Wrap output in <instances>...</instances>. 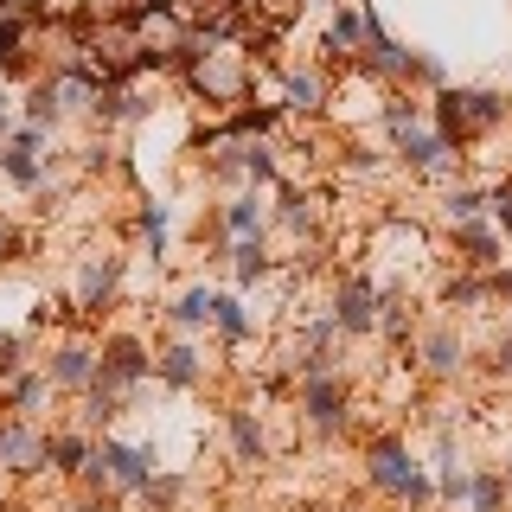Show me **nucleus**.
<instances>
[{
  "label": "nucleus",
  "mask_w": 512,
  "mask_h": 512,
  "mask_svg": "<svg viewBox=\"0 0 512 512\" xmlns=\"http://www.w3.org/2000/svg\"><path fill=\"white\" fill-rule=\"evenodd\" d=\"M442 301H448V308H461V314H480V308L493 301V282H487V276H474V269H461V276H448Z\"/></svg>",
  "instance_id": "28"
},
{
  "label": "nucleus",
  "mask_w": 512,
  "mask_h": 512,
  "mask_svg": "<svg viewBox=\"0 0 512 512\" xmlns=\"http://www.w3.org/2000/svg\"><path fill=\"white\" fill-rule=\"evenodd\" d=\"M141 500H148L154 512H173V506L186 500V474H154L148 487H141Z\"/></svg>",
  "instance_id": "33"
},
{
  "label": "nucleus",
  "mask_w": 512,
  "mask_h": 512,
  "mask_svg": "<svg viewBox=\"0 0 512 512\" xmlns=\"http://www.w3.org/2000/svg\"><path fill=\"white\" fill-rule=\"evenodd\" d=\"M154 372L167 378L173 391H199V384H205V352L192 340H173L167 352H154Z\"/></svg>",
  "instance_id": "15"
},
{
  "label": "nucleus",
  "mask_w": 512,
  "mask_h": 512,
  "mask_svg": "<svg viewBox=\"0 0 512 512\" xmlns=\"http://www.w3.org/2000/svg\"><path fill=\"white\" fill-rule=\"evenodd\" d=\"M218 231L224 237H231V244H237V237H263L269 231V205H263V192H237V199H224L218 205Z\"/></svg>",
  "instance_id": "13"
},
{
  "label": "nucleus",
  "mask_w": 512,
  "mask_h": 512,
  "mask_svg": "<svg viewBox=\"0 0 512 512\" xmlns=\"http://www.w3.org/2000/svg\"><path fill=\"white\" fill-rule=\"evenodd\" d=\"M212 327H218L224 346H244L250 333H256V314L244 308V295H218V301H212Z\"/></svg>",
  "instance_id": "22"
},
{
  "label": "nucleus",
  "mask_w": 512,
  "mask_h": 512,
  "mask_svg": "<svg viewBox=\"0 0 512 512\" xmlns=\"http://www.w3.org/2000/svg\"><path fill=\"white\" fill-rule=\"evenodd\" d=\"M90 448H96L90 429H64V436H45V468L64 474V480H77V474H84V461H90Z\"/></svg>",
  "instance_id": "16"
},
{
  "label": "nucleus",
  "mask_w": 512,
  "mask_h": 512,
  "mask_svg": "<svg viewBox=\"0 0 512 512\" xmlns=\"http://www.w3.org/2000/svg\"><path fill=\"white\" fill-rule=\"evenodd\" d=\"M455 512H506V480L500 468H468V487H461Z\"/></svg>",
  "instance_id": "20"
},
{
  "label": "nucleus",
  "mask_w": 512,
  "mask_h": 512,
  "mask_svg": "<svg viewBox=\"0 0 512 512\" xmlns=\"http://www.w3.org/2000/svg\"><path fill=\"white\" fill-rule=\"evenodd\" d=\"M500 480H506V487H512V455H506V461H500Z\"/></svg>",
  "instance_id": "45"
},
{
  "label": "nucleus",
  "mask_w": 512,
  "mask_h": 512,
  "mask_svg": "<svg viewBox=\"0 0 512 512\" xmlns=\"http://www.w3.org/2000/svg\"><path fill=\"white\" fill-rule=\"evenodd\" d=\"M378 167H384V160H372V154H352V160H346V173H352V180H372Z\"/></svg>",
  "instance_id": "40"
},
{
  "label": "nucleus",
  "mask_w": 512,
  "mask_h": 512,
  "mask_svg": "<svg viewBox=\"0 0 512 512\" xmlns=\"http://www.w3.org/2000/svg\"><path fill=\"white\" fill-rule=\"evenodd\" d=\"M500 372L512 378V340H500Z\"/></svg>",
  "instance_id": "43"
},
{
  "label": "nucleus",
  "mask_w": 512,
  "mask_h": 512,
  "mask_svg": "<svg viewBox=\"0 0 512 512\" xmlns=\"http://www.w3.org/2000/svg\"><path fill=\"white\" fill-rule=\"evenodd\" d=\"M45 378H52V391H90V384H96V346H90V340H64V346H52V359H45Z\"/></svg>",
  "instance_id": "8"
},
{
  "label": "nucleus",
  "mask_w": 512,
  "mask_h": 512,
  "mask_svg": "<svg viewBox=\"0 0 512 512\" xmlns=\"http://www.w3.org/2000/svg\"><path fill=\"white\" fill-rule=\"evenodd\" d=\"M397 500H404L410 512H429V506H436V480H429V468H416V474L404 480V493H397Z\"/></svg>",
  "instance_id": "36"
},
{
  "label": "nucleus",
  "mask_w": 512,
  "mask_h": 512,
  "mask_svg": "<svg viewBox=\"0 0 512 512\" xmlns=\"http://www.w3.org/2000/svg\"><path fill=\"white\" fill-rule=\"evenodd\" d=\"M84 480H90L96 493H141L154 480V448L103 436V442L90 448V461H84Z\"/></svg>",
  "instance_id": "3"
},
{
  "label": "nucleus",
  "mask_w": 512,
  "mask_h": 512,
  "mask_svg": "<svg viewBox=\"0 0 512 512\" xmlns=\"http://www.w3.org/2000/svg\"><path fill=\"white\" fill-rule=\"evenodd\" d=\"M116 282H122V256H90L84 263V282H77V308L84 314H103L116 301Z\"/></svg>",
  "instance_id": "14"
},
{
  "label": "nucleus",
  "mask_w": 512,
  "mask_h": 512,
  "mask_svg": "<svg viewBox=\"0 0 512 512\" xmlns=\"http://www.w3.org/2000/svg\"><path fill=\"white\" fill-rule=\"evenodd\" d=\"M0 173H7L13 186H26V192H39L45 180H52V167L39 160V148H26V141H0Z\"/></svg>",
  "instance_id": "18"
},
{
  "label": "nucleus",
  "mask_w": 512,
  "mask_h": 512,
  "mask_svg": "<svg viewBox=\"0 0 512 512\" xmlns=\"http://www.w3.org/2000/svg\"><path fill=\"white\" fill-rule=\"evenodd\" d=\"M77 397H84V410H77V416H84V429H103V423H116V416L128 410V397L116 391V384H103V378H96L90 391H77Z\"/></svg>",
  "instance_id": "26"
},
{
  "label": "nucleus",
  "mask_w": 512,
  "mask_h": 512,
  "mask_svg": "<svg viewBox=\"0 0 512 512\" xmlns=\"http://www.w3.org/2000/svg\"><path fill=\"white\" fill-rule=\"evenodd\" d=\"M442 218H448V224H474V218H487V186H448Z\"/></svg>",
  "instance_id": "30"
},
{
  "label": "nucleus",
  "mask_w": 512,
  "mask_h": 512,
  "mask_svg": "<svg viewBox=\"0 0 512 512\" xmlns=\"http://www.w3.org/2000/svg\"><path fill=\"white\" fill-rule=\"evenodd\" d=\"M218 13H244V0H218Z\"/></svg>",
  "instance_id": "44"
},
{
  "label": "nucleus",
  "mask_w": 512,
  "mask_h": 512,
  "mask_svg": "<svg viewBox=\"0 0 512 512\" xmlns=\"http://www.w3.org/2000/svg\"><path fill=\"white\" fill-rule=\"evenodd\" d=\"M333 103V84L320 64H295V71H282V116H320V109Z\"/></svg>",
  "instance_id": "7"
},
{
  "label": "nucleus",
  "mask_w": 512,
  "mask_h": 512,
  "mask_svg": "<svg viewBox=\"0 0 512 512\" xmlns=\"http://www.w3.org/2000/svg\"><path fill=\"white\" fill-rule=\"evenodd\" d=\"M0 512H7V480H0Z\"/></svg>",
  "instance_id": "46"
},
{
  "label": "nucleus",
  "mask_w": 512,
  "mask_h": 512,
  "mask_svg": "<svg viewBox=\"0 0 512 512\" xmlns=\"http://www.w3.org/2000/svg\"><path fill=\"white\" fill-rule=\"evenodd\" d=\"M26 372V333H7L0 340V378H20Z\"/></svg>",
  "instance_id": "38"
},
{
  "label": "nucleus",
  "mask_w": 512,
  "mask_h": 512,
  "mask_svg": "<svg viewBox=\"0 0 512 512\" xmlns=\"http://www.w3.org/2000/svg\"><path fill=\"white\" fill-rule=\"evenodd\" d=\"M333 327H340L346 340L378 333V282L372 276H346L340 288H333Z\"/></svg>",
  "instance_id": "6"
},
{
  "label": "nucleus",
  "mask_w": 512,
  "mask_h": 512,
  "mask_svg": "<svg viewBox=\"0 0 512 512\" xmlns=\"http://www.w3.org/2000/svg\"><path fill=\"white\" fill-rule=\"evenodd\" d=\"M0 135H13V96H7V84H0Z\"/></svg>",
  "instance_id": "42"
},
{
  "label": "nucleus",
  "mask_w": 512,
  "mask_h": 512,
  "mask_svg": "<svg viewBox=\"0 0 512 512\" xmlns=\"http://www.w3.org/2000/svg\"><path fill=\"white\" fill-rule=\"evenodd\" d=\"M276 122H282V103H263V109H237V116L224 122L218 135H256V141H263V135H269Z\"/></svg>",
  "instance_id": "31"
},
{
  "label": "nucleus",
  "mask_w": 512,
  "mask_h": 512,
  "mask_svg": "<svg viewBox=\"0 0 512 512\" xmlns=\"http://www.w3.org/2000/svg\"><path fill=\"white\" fill-rule=\"evenodd\" d=\"M13 250H20V231H13V224H0V263H13Z\"/></svg>",
  "instance_id": "41"
},
{
  "label": "nucleus",
  "mask_w": 512,
  "mask_h": 512,
  "mask_svg": "<svg viewBox=\"0 0 512 512\" xmlns=\"http://www.w3.org/2000/svg\"><path fill=\"white\" fill-rule=\"evenodd\" d=\"M410 77H416V84H423L429 96H436V90L448 84V64H442L436 52H416V58H410Z\"/></svg>",
  "instance_id": "37"
},
{
  "label": "nucleus",
  "mask_w": 512,
  "mask_h": 512,
  "mask_svg": "<svg viewBox=\"0 0 512 512\" xmlns=\"http://www.w3.org/2000/svg\"><path fill=\"white\" fill-rule=\"evenodd\" d=\"M224 429H231V455L244 461V468H263L269 461V436H263V423H256V410H224Z\"/></svg>",
  "instance_id": "17"
},
{
  "label": "nucleus",
  "mask_w": 512,
  "mask_h": 512,
  "mask_svg": "<svg viewBox=\"0 0 512 512\" xmlns=\"http://www.w3.org/2000/svg\"><path fill=\"white\" fill-rule=\"evenodd\" d=\"M224 256L237 263V288H256V282H269V276H276V256H269L263 237H237V244L224 250Z\"/></svg>",
  "instance_id": "21"
},
{
  "label": "nucleus",
  "mask_w": 512,
  "mask_h": 512,
  "mask_svg": "<svg viewBox=\"0 0 512 512\" xmlns=\"http://www.w3.org/2000/svg\"><path fill=\"white\" fill-rule=\"evenodd\" d=\"M487 224L512 244V180H500V186H487Z\"/></svg>",
  "instance_id": "35"
},
{
  "label": "nucleus",
  "mask_w": 512,
  "mask_h": 512,
  "mask_svg": "<svg viewBox=\"0 0 512 512\" xmlns=\"http://www.w3.org/2000/svg\"><path fill=\"white\" fill-rule=\"evenodd\" d=\"M135 231H141V244H148V256L160 263V256H167V231H173V205L148 199V205L135 212Z\"/></svg>",
  "instance_id": "29"
},
{
  "label": "nucleus",
  "mask_w": 512,
  "mask_h": 512,
  "mask_svg": "<svg viewBox=\"0 0 512 512\" xmlns=\"http://www.w3.org/2000/svg\"><path fill=\"white\" fill-rule=\"evenodd\" d=\"M487 282H493V301H506V308H512V263H500Z\"/></svg>",
  "instance_id": "39"
},
{
  "label": "nucleus",
  "mask_w": 512,
  "mask_h": 512,
  "mask_svg": "<svg viewBox=\"0 0 512 512\" xmlns=\"http://www.w3.org/2000/svg\"><path fill=\"white\" fill-rule=\"evenodd\" d=\"M26 122H39V128H58L64 122V109H58V96H52V84H32V96H26Z\"/></svg>",
  "instance_id": "34"
},
{
  "label": "nucleus",
  "mask_w": 512,
  "mask_h": 512,
  "mask_svg": "<svg viewBox=\"0 0 512 512\" xmlns=\"http://www.w3.org/2000/svg\"><path fill=\"white\" fill-rule=\"evenodd\" d=\"M148 372H154V352L141 346V340H128V333H116V340H103V346H96V378H103V384H116L122 397H135Z\"/></svg>",
  "instance_id": "5"
},
{
  "label": "nucleus",
  "mask_w": 512,
  "mask_h": 512,
  "mask_svg": "<svg viewBox=\"0 0 512 512\" xmlns=\"http://www.w3.org/2000/svg\"><path fill=\"white\" fill-rule=\"evenodd\" d=\"M45 397H52V378H45V372H20V378H7V410H20L26 423L45 410Z\"/></svg>",
  "instance_id": "27"
},
{
  "label": "nucleus",
  "mask_w": 512,
  "mask_h": 512,
  "mask_svg": "<svg viewBox=\"0 0 512 512\" xmlns=\"http://www.w3.org/2000/svg\"><path fill=\"white\" fill-rule=\"evenodd\" d=\"M416 468H423V461L410 455V442H404V436H378V442L359 455V474H365V487H372V493H384V500H397V493H404V480H410Z\"/></svg>",
  "instance_id": "4"
},
{
  "label": "nucleus",
  "mask_w": 512,
  "mask_h": 512,
  "mask_svg": "<svg viewBox=\"0 0 512 512\" xmlns=\"http://www.w3.org/2000/svg\"><path fill=\"white\" fill-rule=\"evenodd\" d=\"M0 71H26V20L0 13Z\"/></svg>",
  "instance_id": "32"
},
{
  "label": "nucleus",
  "mask_w": 512,
  "mask_h": 512,
  "mask_svg": "<svg viewBox=\"0 0 512 512\" xmlns=\"http://www.w3.org/2000/svg\"><path fill=\"white\" fill-rule=\"evenodd\" d=\"M148 96H141V90H122V84H103V90H96V103H90V116L96 122H103V128H116V122H141V116H148Z\"/></svg>",
  "instance_id": "19"
},
{
  "label": "nucleus",
  "mask_w": 512,
  "mask_h": 512,
  "mask_svg": "<svg viewBox=\"0 0 512 512\" xmlns=\"http://www.w3.org/2000/svg\"><path fill=\"white\" fill-rule=\"evenodd\" d=\"M0 468H7V474H39L45 468V436L26 423V416L0 423Z\"/></svg>",
  "instance_id": "11"
},
{
  "label": "nucleus",
  "mask_w": 512,
  "mask_h": 512,
  "mask_svg": "<svg viewBox=\"0 0 512 512\" xmlns=\"http://www.w3.org/2000/svg\"><path fill=\"white\" fill-rule=\"evenodd\" d=\"M423 122H429V103H423V96H410V90H391V96H384V135H391V141H404L410 128H423Z\"/></svg>",
  "instance_id": "24"
},
{
  "label": "nucleus",
  "mask_w": 512,
  "mask_h": 512,
  "mask_svg": "<svg viewBox=\"0 0 512 512\" xmlns=\"http://www.w3.org/2000/svg\"><path fill=\"white\" fill-rule=\"evenodd\" d=\"M212 288H205V282H192V288H180V301H173V308H167V320H173V327H180V333H199V327H212Z\"/></svg>",
  "instance_id": "25"
},
{
  "label": "nucleus",
  "mask_w": 512,
  "mask_h": 512,
  "mask_svg": "<svg viewBox=\"0 0 512 512\" xmlns=\"http://www.w3.org/2000/svg\"><path fill=\"white\" fill-rule=\"evenodd\" d=\"M506 122H512V96H500V90H455V84H442L436 96H429V128H436L455 154H461L468 135H493V128H506Z\"/></svg>",
  "instance_id": "1"
},
{
  "label": "nucleus",
  "mask_w": 512,
  "mask_h": 512,
  "mask_svg": "<svg viewBox=\"0 0 512 512\" xmlns=\"http://www.w3.org/2000/svg\"><path fill=\"white\" fill-rule=\"evenodd\" d=\"M397 154H404V167L416 173V180H442V173L455 167V148H448V141H442L429 122H423V128H410V135L397 141Z\"/></svg>",
  "instance_id": "9"
},
{
  "label": "nucleus",
  "mask_w": 512,
  "mask_h": 512,
  "mask_svg": "<svg viewBox=\"0 0 512 512\" xmlns=\"http://www.w3.org/2000/svg\"><path fill=\"white\" fill-rule=\"evenodd\" d=\"M455 250H461V269H474V276H493V269L506 263V237L493 231L487 218H474V224H455Z\"/></svg>",
  "instance_id": "10"
},
{
  "label": "nucleus",
  "mask_w": 512,
  "mask_h": 512,
  "mask_svg": "<svg viewBox=\"0 0 512 512\" xmlns=\"http://www.w3.org/2000/svg\"><path fill=\"white\" fill-rule=\"evenodd\" d=\"M416 352H423V372L429 378H461V372H468V340H461L455 327H429Z\"/></svg>",
  "instance_id": "12"
},
{
  "label": "nucleus",
  "mask_w": 512,
  "mask_h": 512,
  "mask_svg": "<svg viewBox=\"0 0 512 512\" xmlns=\"http://www.w3.org/2000/svg\"><path fill=\"white\" fill-rule=\"evenodd\" d=\"M276 224H282V231H295V237H308L314 224H320V199H314V192H301V186H282Z\"/></svg>",
  "instance_id": "23"
},
{
  "label": "nucleus",
  "mask_w": 512,
  "mask_h": 512,
  "mask_svg": "<svg viewBox=\"0 0 512 512\" xmlns=\"http://www.w3.org/2000/svg\"><path fill=\"white\" fill-rule=\"evenodd\" d=\"M295 410L301 423H308V436L333 442L352 429V384L340 365H327V372H301V391H295Z\"/></svg>",
  "instance_id": "2"
}]
</instances>
